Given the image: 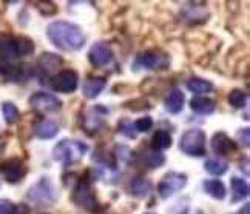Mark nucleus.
<instances>
[{
    "instance_id": "1",
    "label": "nucleus",
    "mask_w": 250,
    "mask_h": 214,
    "mask_svg": "<svg viewBox=\"0 0 250 214\" xmlns=\"http://www.w3.org/2000/svg\"><path fill=\"white\" fill-rule=\"evenodd\" d=\"M46 36L50 42L62 51H78L86 42L82 28L66 20L51 22L46 26Z\"/></svg>"
},
{
    "instance_id": "2",
    "label": "nucleus",
    "mask_w": 250,
    "mask_h": 214,
    "mask_svg": "<svg viewBox=\"0 0 250 214\" xmlns=\"http://www.w3.org/2000/svg\"><path fill=\"white\" fill-rule=\"evenodd\" d=\"M26 199L36 207H51L59 200V191L50 177H42L28 190Z\"/></svg>"
},
{
    "instance_id": "3",
    "label": "nucleus",
    "mask_w": 250,
    "mask_h": 214,
    "mask_svg": "<svg viewBox=\"0 0 250 214\" xmlns=\"http://www.w3.org/2000/svg\"><path fill=\"white\" fill-rule=\"evenodd\" d=\"M86 151H88L86 143L74 139H63L53 148V159L62 163L63 167H68V165L81 160Z\"/></svg>"
},
{
    "instance_id": "4",
    "label": "nucleus",
    "mask_w": 250,
    "mask_h": 214,
    "mask_svg": "<svg viewBox=\"0 0 250 214\" xmlns=\"http://www.w3.org/2000/svg\"><path fill=\"white\" fill-rule=\"evenodd\" d=\"M207 136L201 128H190L179 139V150L191 157L207 156Z\"/></svg>"
},
{
    "instance_id": "5",
    "label": "nucleus",
    "mask_w": 250,
    "mask_h": 214,
    "mask_svg": "<svg viewBox=\"0 0 250 214\" xmlns=\"http://www.w3.org/2000/svg\"><path fill=\"white\" fill-rule=\"evenodd\" d=\"M170 66V56L161 50H148L138 54L134 59L133 68L138 70H150V71H164Z\"/></svg>"
},
{
    "instance_id": "6",
    "label": "nucleus",
    "mask_w": 250,
    "mask_h": 214,
    "mask_svg": "<svg viewBox=\"0 0 250 214\" xmlns=\"http://www.w3.org/2000/svg\"><path fill=\"white\" fill-rule=\"evenodd\" d=\"M71 200L78 205L79 208H83L86 211H94L98 207V199L91 188V183L86 177H82L78 180L76 187L71 194Z\"/></svg>"
},
{
    "instance_id": "7",
    "label": "nucleus",
    "mask_w": 250,
    "mask_h": 214,
    "mask_svg": "<svg viewBox=\"0 0 250 214\" xmlns=\"http://www.w3.org/2000/svg\"><path fill=\"white\" fill-rule=\"evenodd\" d=\"M187 174L184 173H178V171H170L167 173L164 177L161 179L158 185V193L161 199H168L171 196H175L176 193L186 188L187 185Z\"/></svg>"
},
{
    "instance_id": "8",
    "label": "nucleus",
    "mask_w": 250,
    "mask_h": 214,
    "mask_svg": "<svg viewBox=\"0 0 250 214\" xmlns=\"http://www.w3.org/2000/svg\"><path fill=\"white\" fill-rule=\"evenodd\" d=\"M50 86L53 91L62 94H71L79 86V74L74 70H62L57 71L50 79Z\"/></svg>"
},
{
    "instance_id": "9",
    "label": "nucleus",
    "mask_w": 250,
    "mask_h": 214,
    "mask_svg": "<svg viewBox=\"0 0 250 214\" xmlns=\"http://www.w3.org/2000/svg\"><path fill=\"white\" fill-rule=\"evenodd\" d=\"M26 173H28L26 165L23 163V160L17 157H11L0 162V174H2L8 183H19L25 179Z\"/></svg>"
},
{
    "instance_id": "10",
    "label": "nucleus",
    "mask_w": 250,
    "mask_h": 214,
    "mask_svg": "<svg viewBox=\"0 0 250 214\" xmlns=\"http://www.w3.org/2000/svg\"><path fill=\"white\" fill-rule=\"evenodd\" d=\"M30 105L33 106L36 111H41V113H45V114L57 113L62 108L61 99H57L54 94L43 93V91L34 93L30 97Z\"/></svg>"
},
{
    "instance_id": "11",
    "label": "nucleus",
    "mask_w": 250,
    "mask_h": 214,
    "mask_svg": "<svg viewBox=\"0 0 250 214\" xmlns=\"http://www.w3.org/2000/svg\"><path fill=\"white\" fill-rule=\"evenodd\" d=\"M113 57H114V54H113L111 46L105 42L94 43L88 51V60L94 68L107 66L113 60Z\"/></svg>"
},
{
    "instance_id": "12",
    "label": "nucleus",
    "mask_w": 250,
    "mask_h": 214,
    "mask_svg": "<svg viewBox=\"0 0 250 214\" xmlns=\"http://www.w3.org/2000/svg\"><path fill=\"white\" fill-rule=\"evenodd\" d=\"M211 150L218 156H227L230 153H235L238 150V145L233 139H230L224 131H218L213 134L210 140Z\"/></svg>"
},
{
    "instance_id": "13",
    "label": "nucleus",
    "mask_w": 250,
    "mask_h": 214,
    "mask_svg": "<svg viewBox=\"0 0 250 214\" xmlns=\"http://www.w3.org/2000/svg\"><path fill=\"white\" fill-rule=\"evenodd\" d=\"M25 66L26 65H16L13 59H8V57H0V76L5 77L6 80H11V82L23 80Z\"/></svg>"
},
{
    "instance_id": "14",
    "label": "nucleus",
    "mask_w": 250,
    "mask_h": 214,
    "mask_svg": "<svg viewBox=\"0 0 250 214\" xmlns=\"http://www.w3.org/2000/svg\"><path fill=\"white\" fill-rule=\"evenodd\" d=\"M63 59L59 54L54 53H42L37 59V68L43 73V74H56L57 70L62 66Z\"/></svg>"
},
{
    "instance_id": "15",
    "label": "nucleus",
    "mask_w": 250,
    "mask_h": 214,
    "mask_svg": "<svg viewBox=\"0 0 250 214\" xmlns=\"http://www.w3.org/2000/svg\"><path fill=\"white\" fill-rule=\"evenodd\" d=\"M139 159L142 162L144 167H147L148 170H156L161 168L162 165L166 163V156L161 151L155 150V148H146L142 150L139 154Z\"/></svg>"
},
{
    "instance_id": "16",
    "label": "nucleus",
    "mask_w": 250,
    "mask_h": 214,
    "mask_svg": "<svg viewBox=\"0 0 250 214\" xmlns=\"http://www.w3.org/2000/svg\"><path fill=\"white\" fill-rule=\"evenodd\" d=\"M105 85H107V80L104 77H88L83 85H82V93L85 99H96L104 90H105Z\"/></svg>"
},
{
    "instance_id": "17",
    "label": "nucleus",
    "mask_w": 250,
    "mask_h": 214,
    "mask_svg": "<svg viewBox=\"0 0 250 214\" xmlns=\"http://www.w3.org/2000/svg\"><path fill=\"white\" fill-rule=\"evenodd\" d=\"M190 110L199 116H208L216 110V103L210 97L196 96L190 100Z\"/></svg>"
},
{
    "instance_id": "18",
    "label": "nucleus",
    "mask_w": 250,
    "mask_h": 214,
    "mask_svg": "<svg viewBox=\"0 0 250 214\" xmlns=\"http://www.w3.org/2000/svg\"><path fill=\"white\" fill-rule=\"evenodd\" d=\"M0 57H8V59L17 57V37L8 33H0Z\"/></svg>"
},
{
    "instance_id": "19",
    "label": "nucleus",
    "mask_w": 250,
    "mask_h": 214,
    "mask_svg": "<svg viewBox=\"0 0 250 214\" xmlns=\"http://www.w3.org/2000/svg\"><path fill=\"white\" fill-rule=\"evenodd\" d=\"M57 133H59V125L54 120H41L34 128L36 137H39L42 140H50L56 137Z\"/></svg>"
},
{
    "instance_id": "20",
    "label": "nucleus",
    "mask_w": 250,
    "mask_h": 214,
    "mask_svg": "<svg viewBox=\"0 0 250 214\" xmlns=\"http://www.w3.org/2000/svg\"><path fill=\"white\" fill-rule=\"evenodd\" d=\"M184 102H186V96L181 90H173L164 102V106L166 110L170 113V114H179L184 108Z\"/></svg>"
},
{
    "instance_id": "21",
    "label": "nucleus",
    "mask_w": 250,
    "mask_h": 214,
    "mask_svg": "<svg viewBox=\"0 0 250 214\" xmlns=\"http://www.w3.org/2000/svg\"><path fill=\"white\" fill-rule=\"evenodd\" d=\"M203 187H204V191L208 194L210 197H213L216 200L226 199L227 190H226V185L221 180H218V179H207V180H204Z\"/></svg>"
},
{
    "instance_id": "22",
    "label": "nucleus",
    "mask_w": 250,
    "mask_h": 214,
    "mask_svg": "<svg viewBox=\"0 0 250 214\" xmlns=\"http://www.w3.org/2000/svg\"><path fill=\"white\" fill-rule=\"evenodd\" d=\"M187 90L193 94H207L213 90V83L203 77H191L187 80Z\"/></svg>"
},
{
    "instance_id": "23",
    "label": "nucleus",
    "mask_w": 250,
    "mask_h": 214,
    "mask_svg": "<svg viewBox=\"0 0 250 214\" xmlns=\"http://www.w3.org/2000/svg\"><path fill=\"white\" fill-rule=\"evenodd\" d=\"M150 190H151V183L144 176H136L130 182V193L136 197L147 196V194L150 193Z\"/></svg>"
},
{
    "instance_id": "24",
    "label": "nucleus",
    "mask_w": 250,
    "mask_h": 214,
    "mask_svg": "<svg viewBox=\"0 0 250 214\" xmlns=\"http://www.w3.org/2000/svg\"><path fill=\"white\" fill-rule=\"evenodd\" d=\"M204 168L208 174H211V176H223V174H226L229 170V163L218 159V157H210V159H206Z\"/></svg>"
},
{
    "instance_id": "25",
    "label": "nucleus",
    "mask_w": 250,
    "mask_h": 214,
    "mask_svg": "<svg viewBox=\"0 0 250 214\" xmlns=\"http://www.w3.org/2000/svg\"><path fill=\"white\" fill-rule=\"evenodd\" d=\"M232 191H233V202H239V200H244L249 197V183L244 179H239V177H232Z\"/></svg>"
},
{
    "instance_id": "26",
    "label": "nucleus",
    "mask_w": 250,
    "mask_h": 214,
    "mask_svg": "<svg viewBox=\"0 0 250 214\" xmlns=\"http://www.w3.org/2000/svg\"><path fill=\"white\" fill-rule=\"evenodd\" d=\"M93 160H94V162H98V163H101L102 167L110 168V170H116V167H118L116 156H113L111 153L105 151V150H102V148H98V150L94 151V154H93Z\"/></svg>"
},
{
    "instance_id": "27",
    "label": "nucleus",
    "mask_w": 250,
    "mask_h": 214,
    "mask_svg": "<svg viewBox=\"0 0 250 214\" xmlns=\"http://www.w3.org/2000/svg\"><path fill=\"white\" fill-rule=\"evenodd\" d=\"M151 143H153V148L158 150V151L168 150L171 147V143H173L171 134L168 131H166V130H158L155 134H153Z\"/></svg>"
},
{
    "instance_id": "28",
    "label": "nucleus",
    "mask_w": 250,
    "mask_h": 214,
    "mask_svg": "<svg viewBox=\"0 0 250 214\" xmlns=\"http://www.w3.org/2000/svg\"><path fill=\"white\" fill-rule=\"evenodd\" d=\"M227 100H229L230 106H233L235 110H241V108H244V106L247 105V94L243 90L235 88V90L230 91Z\"/></svg>"
},
{
    "instance_id": "29",
    "label": "nucleus",
    "mask_w": 250,
    "mask_h": 214,
    "mask_svg": "<svg viewBox=\"0 0 250 214\" xmlns=\"http://www.w3.org/2000/svg\"><path fill=\"white\" fill-rule=\"evenodd\" d=\"M2 113H3V117H5V122L8 125H13L19 120V110L17 106L13 103V102H3L2 103Z\"/></svg>"
},
{
    "instance_id": "30",
    "label": "nucleus",
    "mask_w": 250,
    "mask_h": 214,
    "mask_svg": "<svg viewBox=\"0 0 250 214\" xmlns=\"http://www.w3.org/2000/svg\"><path fill=\"white\" fill-rule=\"evenodd\" d=\"M33 53H34V42L31 39H28L25 36L17 37V57L30 56Z\"/></svg>"
},
{
    "instance_id": "31",
    "label": "nucleus",
    "mask_w": 250,
    "mask_h": 214,
    "mask_svg": "<svg viewBox=\"0 0 250 214\" xmlns=\"http://www.w3.org/2000/svg\"><path fill=\"white\" fill-rule=\"evenodd\" d=\"M118 131H119L122 136H125V137H128V139H136V136H138V133H136V130H134L133 123L128 122V120L121 122L119 126H118Z\"/></svg>"
},
{
    "instance_id": "32",
    "label": "nucleus",
    "mask_w": 250,
    "mask_h": 214,
    "mask_svg": "<svg viewBox=\"0 0 250 214\" xmlns=\"http://www.w3.org/2000/svg\"><path fill=\"white\" fill-rule=\"evenodd\" d=\"M125 108L138 113V111H144V110H150L151 103L147 99H136V100H131L128 103H125Z\"/></svg>"
},
{
    "instance_id": "33",
    "label": "nucleus",
    "mask_w": 250,
    "mask_h": 214,
    "mask_svg": "<svg viewBox=\"0 0 250 214\" xmlns=\"http://www.w3.org/2000/svg\"><path fill=\"white\" fill-rule=\"evenodd\" d=\"M134 130H136V133H147L151 130L153 126V119L150 117V116H146V117H141L138 119L136 122L133 123Z\"/></svg>"
},
{
    "instance_id": "34",
    "label": "nucleus",
    "mask_w": 250,
    "mask_h": 214,
    "mask_svg": "<svg viewBox=\"0 0 250 214\" xmlns=\"http://www.w3.org/2000/svg\"><path fill=\"white\" fill-rule=\"evenodd\" d=\"M36 5L39 6L37 9H39V11L45 16H53L57 13V6L51 2H41V3H36Z\"/></svg>"
},
{
    "instance_id": "35",
    "label": "nucleus",
    "mask_w": 250,
    "mask_h": 214,
    "mask_svg": "<svg viewBox=\"0 0 250 214\" xmlns=\"http://www.w3.org/2000/svg\"><path fill=\"white\" fill-rule=\"evenodd\" d=\"M16 205L8 199H0V214H16Z\"/></svg>"
},
{
    "instance_id": "36",
    "label": "nucleus",
    "mask_w": 250,
    "mask_h": 214,
    "mask_svg": "<svg viewBox=\"0 0 250 214\" xmlns=\"http://www.w3.org/2000/svg\"><path fill=\"white\" fill-rule=\"evenodd\" d=\"M238 137H239V143L244 145L246 148L250 147V130L249 128H244L238 133Z\"/></svg>"
},
{
    "instance_id": "37",
    "label": "nucleus",
    "mask_w": 250,
    "mask_h": 214,
    "mask_svg": "<svg viewBox=\"0 0 250 214\" xmlns=\"http://www.w3.org/2000/svg\"><path fill=\"white\" fill-rule=\"evenodd\" d=\"M249 211H250V205H249V203H246V205H244V207H243L241 210H239V211H238L236 214H250Z\"/></svg>"
},
{
    "instance_id": "38",
    "label": "nucleus",
    "mask_w": 250,
    "mask_h": 214,
    "mask_svg": "<svg viewBox=\"0 0 250 214\" xmlns=\"http://www.w3.org/2000/svg\"><path fill=\"white\" fill-rule=\"evenodd\" d=\"M181 214H193V213H191V210H186V211H182ZM196 214H203V213H201V211H198Z\"/></svg>"
},
{
    "instance_id": "39",
    "label": "nucleus",
    "mask_w": 250,
    "mask_h": 214,
    "mask_svg": "<svg viewBox=\"0 0 250 214\" xmlns=\"http://www.w3.org/2000/svg\"><path fill=\"white\" fill-rule=\"evenodd\" d=\"M146 214H156V213H146Z\"/></svg>"
}]
</instances>
